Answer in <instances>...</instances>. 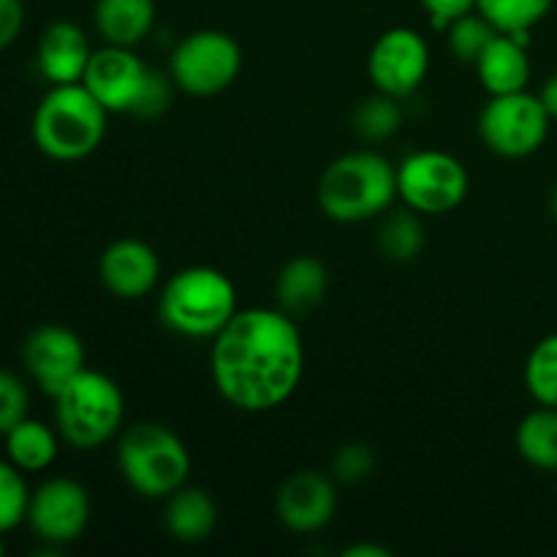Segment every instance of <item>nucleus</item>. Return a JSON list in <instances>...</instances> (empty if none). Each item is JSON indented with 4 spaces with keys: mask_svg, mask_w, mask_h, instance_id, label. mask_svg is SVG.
Wrapping results in <instances>:
<instances>
[{
    "mask_svg": "<svg viewBox=\"0 0 557 557\" xmlns=\"http://www.w3.org/2000/svg\"><path fill=\"white\" fill-rule=\"evenodd\" d=\"M210 373L218 395L245 413L286 406L305 375L297 319L281 308H245L212 337Z\"/></svg>",
    "mask_w": 557,
    "mask_h": 557,
    "instance_id": "1",
    "label": "nucleus"
},
{
    "mask_svg": "<svg viewBox=\"0 0 557 557\" xmlns=\"http://www.w3.org/2000/svg\"><path fill=\"white\" fill-rule=\"evenodd\" d=\"M397 199V166L381 152L351 150L337 156L319 180V207L337 223L381 218Z\"/></svg>",
    "mask_w": 557,
    "mask_h": 557,
    "instance_id": "2",
    "label": "nucleus"
},
{
    "mask_svg": "<svg viewBox=\"0 0 557 557\" xmlns=\"http://www.w3.org/2000/svg\"><path fill=\"white\" fill-rule=\"evenodd\" d=\"M107 117V109L82 82L52 85L33 112L30 134L44 156L60 163H74L101 147Z\"/></svg>",
    "mask_w": 557,
    "mask_h": 557,
    "instance_id": "3",
    "label": "nucleus"
},
{
    "mask_svg": "<svg viewBox=\"0 0 557 557\" xmlns=\"http://www.w3.org/2000/svg\"><path fill=\"white\" fill-rule=\"evenodd\" d=\"M237 310V286L215 267L177 270L158 297L161 324L190 341H212Z\"/></svg>",
    "mask_w": 557,
    "mask_h": 557,
    "instance_id": "4",
    "label": "nucleus"
},
{
    "mask_svg": "<svg viewBox=\"0 0 557 557\" xmlns=\"http://www.w3.org/2000/svg\"><path fill=\"white\" fill-rule=\"evenodd\" d=\"M117 471L139 498L166 500L190 476V451L172 428L134 422L120 430Z\"/></svg>",
    "mask_w": 557,
    "mask_h": 557,
    "instance_id": "5",
    "label": "nucleus"
},
{
    "mask_svg": "<svg viewBox=\"0 0 557 557\" xmlns=\"http://www.w3.org/2000/svg\"><path fill=\"white\" fill-rule=\"evenodd\" d=\"M54 400V428L60 438L79 451L101 449L120 435L125 419V397L117 381L101 370L76 373Z\"/></svg>",
    "mask_w": 557,
    "mask_h": 557,
    "instance_id": "6",
    "label": "nucleus"
},
{
    "mask_svg": "<svg viewBox=\"0 0 557 557\" xmlns=\"http://www.w3.org/2000/svg\"><path fill=\"white\" fill-rule=\"evenodd\" d=\"M243 69V49L237 38L223 30L188 33L174 47L169 74L174 85L194 98H212L234 85Z\"/></svg>",
    "mask_w": 557,
    "mask_h": 557,
    "instance_id": "7",
    "label": "nucleus"
},
{
    "mask_svg": "<svg viewBox=\"0 0 557 557\" xmlns=\"http://www.w3.org/2000/svg\"><path fill=\"white\" fill-rule=\"evenodd\" d=\"M468 196V169L444 150H417L397 166V199L419 215H449Z\"/></svg>",
    "mask_w": 557,
    "mask_h": 557,
    "instance_id": "8",
    "label": "nucleus"
},
{
    "mask_svg": "<svg viewBox=\"0 0 557 557\" xmlns=\"http://www.w3.org/2000/svg\"><path fill=\"white\" fill-rule=\"evenodd\" d=\"M549 114L542 98L528 90L493 96L479 114L484 147L500 158H528L547 141Z\"/></svg>",
    "mask_w": 557,
    "mask_h": 557,
    "instance_id": "9",
    "label": "nucleus"
},
{
    "mask_svg": "<svg viewBox=\"0 0 557 557\" xmlns=\"http://www.w3.org/2000/svg\"><path fill=\"white\" fill-rule=\"evenodd\" d=\"M430 74V47L411 27H389L375 38L368 54V76L379 92L411 98Z\"/></svg>",
    "mask_w": 557,
    "mask_h": 557,
    "instance_id": "10",
    "label": "nucleus"
},
{
    "mask_svg": "<svg viewBox=\"0 0 557 557\" xmlns=\"http://www.w3.org/2000/svg\"><path fill=\"white\" fill-rule=\"evenodd\" d=\"M87 522H90V495L76 479L52 476L30 493L27 525L41 542L65 547L87 531Z\"/></svg>",
    "mask_w": 557,
    "mask_h": 557,
    "instance_id": "11",
    "label": "nucleus"
},
{
    "mask_svg": "<svg viewBox=\"0 0 557 557\" xmlns=\"http://www.w3.org/2000/svg\"><path fill=\"white\" fill-rule=\"evenodd\" d=\"M85 359V343L63 324L36 326L22 346L27 375L47 397L58 395L76 373H82L87 368Z\"/></svg>",
    "mask_w": 557,
    "mask_h": 557,
    "instance_id": "12",
    "label": "nucleus"
},
{
    "mask_svg": "<svg viewBox=\"0 0 557 557\" xmlns=\"http://www.w3.org/2000/svg\"><path fill=\"white\" fill-rule=\"evenodd\" d=\"M337 487L335 479L321 471H297L277 487L275 515L286 531L308 536L319 533L335 520Z\"/></svg>",
    "mask_w": 557,
    "mask_h": 557,
    "instance_id": "13",
    "label": "nucleus"
},
{
    "mask_svg": "<svg viewBox=\"0 0 557 557\" xmlns=\"http://www.w3.org/2000/svg\"><path fill=\"white\" fill-rule=\"evenodd\" d=\"M147 65L131 47H114L107 44L101 49H92L90 63H87L82 85L98 98L109 114L128 112L134 109L141 87L147 79Z\"/></svg>",
    "mask_w": 557,
    "mask_h": 557,
    "instance_id": "14",
    "label": "nucleus"
},
{
    "mask_svg": "<svg viewBox=\"0 0 557 557\" xmlns=\"http://www.w3.org/2000/svg\"><path fill=\"white\" fill-rule=\"evenodd\" d=\"M98 277L112 297L136 302L145 299L161 281V259L145 239H114L98 259Z\"/></svg>",
    "mask_w": 557,
    "mask_h": 557,
    "instance_id": "15",
    "label": "nucleus"
},
{
    "mask_svg": "<svg viewBox=\"0 0 557 557\" xmlns=\"http://www.w3.org/2000/svg\"><path fill=\"white\" fill-rule=\"evenodd\" d=\"M90 54V41L76 22L54 20L38 38L36 63L49 85H74L85 76Z\"/></svg>",
    "mask_w": 557,
    "mask_h": 557,
    "instance_id": "16",
    "label": "nucleus"
},
{
    "mask_svg": "<svg viewBox=\"0 0 557 557\" xmlns=\"http://www.w3.org/2000/svg\"><path fill=\"white\" fill-rule=\"evenodd\" d=\"M531 36H509L498 33L476 60V74L490 96H509L525 90L531 82V58H528Z\"/></svg>",
    "mask_w": 557,
    "mask_h": 557,
    "instance_id": "17",
    "label": "nucleus"
},
{
    "mask_svg": "<svg viewBox=\"0 0 557 557\" xmlns=\"http://www.w3.org/2000/svg\"><path fill=\"white\" fill-rule=\"evenodd\" d=\"M330 288V270L315 256H294L283 264L275 281V299L283 313L308 315L310 310L319 308Z\"/></svg>",
    "mask_w": 557,
    "mask_h": 557,
    "instance_id": "18",
    "label": "nucleus"
},
{
    "mask_svg": "<svg viewBox=\"0 0 557 557\" xmlns=\"http://www.w3.org/2000/svg\"><path fill=\"white\" fill-rule=\"evenodd\" d=\"M218 525V504L205 487L183 484L163 506V528L183 544H199L212 536Z\"/></svg>",
    "mask_w": 557,
    "mask_h": 557,
    "instance_id": "19",
    "label": "nucleus"
},
{
    "mask_svg": "<svg viewBox=\"0 0 557 557\" xmlns=\"http://www.w3.org/2000/svg\"><path fill=\"white\" fill-rule=\"evenodd\" d=\"M92 22L107 44L134 49L152 33L156 0H96Z\"/></svg>",
    "mask_w": 557,
    "mask_h": 557,
    "instance_id": "20",
    "label": "nucleus"
},
{
    "mask_svg": "<svg viewBox=\"0 0 557 557\" xmlns=\"http://www.w3.org/2000/svg\"><path fill=\"white\" fill-rule=\"evenodd\" d=\"M58 435L49 424L38 419H22L16 428L3 435L5 457L25 473H41L58 460Z\"/></svg>",
    "mask_w": 557,
    "mask_h": 557,
    "instance_id": "21",
    "label": "nucleus"
},
{
    "mask_svg": "<svg viewBox=\"0 0 557 557\" xmlns=\"http://www.w3.org/2000/svg\"><path fill=\"white\" fill-rule=\"evenodd\" d=\"M517 451L539 471H557V408L539 406L517 424Z\"/></svg>",
    "mask_w": 557,
    "mask_h": 557,
    "instance_id": "22",
    "label": "nucleus"
},
{
    "mask_svg": "<svg viewBox=\"0 0 557 557\" xmlns=\"http://www.w3.org/2000/svg\"><path fill=\"white\" fill-rule=\"evenodd\" d=\"M424 223L419 212H413L411 207L395 212H384V223L379 228V250L389 261L397 264H406L413 261L424 250Z\"/></svg>",
    "mask_w": 557,
    "mask_h": 557,
    "instance_id": "23",
    "label": "nucleus"
},
{
    "mask_svg": "<svg viewBox=\"0 0 557 557\" xmlns=\"http://www.w3.org/2000/svg\"><path fill=\"white\" fill-rule=\"evenodd\" d=\"M351 128L357 139L368 141V145H379V141L392 139L397 131L403 128V109L400 101L386 92L375 90V96L362 98L351 114Z\"/></svg>",
    "mask_w": 557,
    "mask_h": 557,
    "instance_id": "24",
    "label": "nucleus"
},
{
    "mask_svg": "<svg viewBox=\"0 0 557 557\" xmlns=\"http://www.w3.org/2000/svg\"><path fill=\"white\" fill-rule=\"evenodd\" d=\"M555 0H476V11L498 33L531 36V27L549 14Z\"/></svg>",
    "mask_w": 557,
    "mask_h": 557,
    "instance_id": "25",
    "label": "nucleus"
},
{
    "mask_svg": "<svg viewBox=\"0 0 557 557\" xmlns=\"http://www.w3.org/2000/svg\"><path fill=\"white\" fill-rule=\"evenodd\" d=\"M525 386L539 406L557 408V332L542 337L528 354Z\"/></svg>",
    "mask_w": 557,
    "mask_h": 557,
    "instance_id": "26",
    "label": "nucleus"
},
{
    "mask_svg": "<svg viewBox=\"0 0 557 557\" xmlns=\"http://www.w3.org/2000/svg\"><path fill=\"white\" fill-rule=\"evenodd\" d=\"M495 36H498V30L479 11H471V14L460 16L446 27V44H449L451 54L468 65H476V60L482 58Z\"/></svg>",
    "mask_w": 557,
    "mask_h": 557,
    "instance_id": "27",
    "label": "nucleus"
},
{
    "mask_svg": "<svg viewBox=\"0 0 557 557\" xmlns=\"http://www.w3.org/2000/svg\"><path fill=\"white\" fill-rule=\"evenodd\" d=\"M30 506V487L25 482V471L5 457L0 460V533H11L27 522Z\"/></svg>",
    "mask_w": 557,
    "mask_h": 557,
    "instance_id": "28",
    "label": "nucleus"
},
{
    "mask_svg": "<svg viewBox=\"0 0 557 557\" xmlns=\"http://www.w3.org/2000/svg\"><path fill=\"white\" fill-rule=\"evenodd\" d=\"M174 87L177 85H174L172 74H163V71L150 69L147 71L145 87H141V92H139V98H136L131 114H134L136 120H147V123L163 117V114L172 109Z\"/></svg>",
    "mask_w": 557,
    "mask_h": 557,
    "instance_id": "29",
    "label": "nucleus"
},
{
    "mask_svg": "<svg viewBox=\"0 0 557 557\" xmlns=\"http://www.w3.org/2000/svg\"><path fill=\"white\" fill-rule=\"evenodd\" d=\"M27 411H30V392L25 379H20L14 370L0 368V435L27 419Z\"/></svg>",
    "mask_w": 557,
    "mask_h": 557,
    "instance_id": "30",
    "label": "nucleus"
},
{
    "mask_svg": "<svg viewBox=\"0 0 557 557\" xmlns=\"http://www.w3.org/2000/svg\"><path fill=\"white\" fill-rule=\"evenodd\" d=\"M375 471V455L368 444H346L332 457V479L359 484Z\"/></svg>",
    "mask_w": 557,
    "mask_h": 557,
    "instance_id": "31",
    "label": "nucleus"
},
{
    "mask_svg": "<svg viewBox=\"0 0 557 557\" xmlns=\"http://www.w3.org/2000/svg\"><path fill=\"white\" fill-rule=\"evenodd\" d=\"M422 9L430 14V25L433 30L446 33V27L460 16L476 11V0H419Z\"/></svg>",
    "mask_w": 557,
    "mask_h": 557,
    "instance_id": "32",
    "label": "nucleus"
},
{
    "mask_svg": "<svg viewBox=\"0 0 557 557\" xmlns=\"http://www.w3.org/2000/svg\"><path fill=\"white\" fill-rule=\"evenodd\" d=\"M25 27V3L22 0H0V52L20 38Z\"/></svg>",
    "mask_w": 557,
    "mask_h": 557,
    "instance_id": "33",
    "label": "nucleus"
},
{
    "mask_svg": "<svg viewBox=\"0 0 557 557\" xmlns=\"http://www.w3.org/2000/svg\"><path fill=\"white\" fill-rule=\"evenodd\" d=\"M343 557H392L389 547H381V544H351V547L343 549Z\"/></svg>",
    "mask_w": 557,
    "mask_h": 557,
    "instance_id": "34",
    "label": "nucleus"
},
{
    "mask_svg": "<svg viewBox=\"0 0 557 557\" xmlns=\"http://www.w3.org/2000/svg\"><path fill=\"white\" fill-rule=\"evenodd\" d=\"M539 98H542V103H544V109H547L549 117L557 120V74H553L547 82H544Z\"/></svg>",
    "mask_w": 557,
    "mask_h": 557,
    "instance_id": "35",
    "label": "nucleus"
},
{
    "mask_svg": "<svg viewBox=\"0 0 557 557\" xmlns=\"http://www.w3.org/2000/svg\"><path fill=\"white\" fill-rule=\"evenodd\" d=\"M549 212H553V218L557 221V183H555L553 194H549Z\"/></svg>",
    "mask_w": 557,
    "mask_h": 557,
    "instance_id": "36",
    "label": "nucleus"
},
{
    "mask_svg": "<svg viewBox=\"0 0 557 557\" xmlns=\"http://www.w3.org/2000/svg\"><path fill=\"white\" fill-rule=\"evenodd\" d=\"M5 555V544H3V533H0V557Z\"/></svg>",
    "mask_w": 557,
    "mask_h": 557,
    "instance_id": "37",
    "label": "nucleus"
}]
</instances>
